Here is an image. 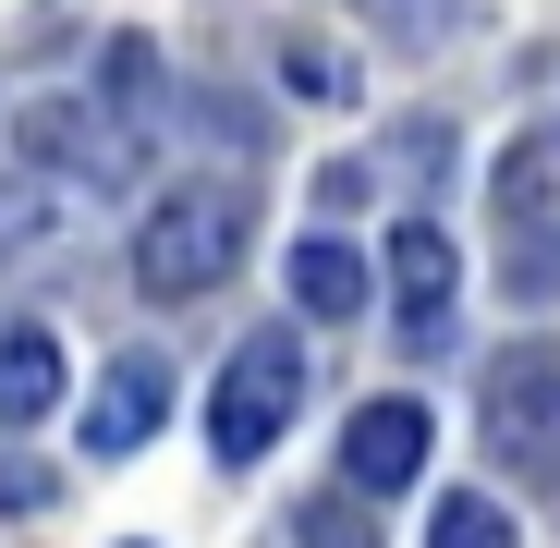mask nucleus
<instances>
[{
    "mask_svg": "<svg viewBox=\"0 0 560 548\" xmlns=\"http://www.w3.org/2000/svg\"><path fill=\"white\" fill-rule=\"evenodd\" d=\"M451 232L439 220H402L390 232V305H402V341H451Z\"/></svg>",
    "mask_w": 560,
    "mask_h": 548,
    "instance_id": "nucleus-6",
    "label": "nucleus"
},
{
    "mask_svg": "<svg viewBox=\"0 0 560 548\" xmlns=\"http://www.w3.org/2000/svg\"><path fill=\"white\" fill-rule=\"evenodd\" d=\"M61 403V341L49 329H0V439H25Z\"/></svg>",
    "mask_w": 560,
    "mask_h": 548,
    "instance_id": "nucleus-8",
    "label": "nucleus"
},
{
    "mask_svg": "<svg viewBox=\"0 0 560 548\" xmlns=\"http://www.w3.org/2000/svg\"><path fill=\"white\" fill-rule=\"evenodd\" d=\"M293 548H378V512H365V488H329L293 512Z\"/></svg>",
    "mask_w": 560,
    "mask_h": 548,
    "instance_id": "nucleus-10",
    "label": "nucleus"
},
{
    "mask_svg": "<svg viewBox=\"0 0 560 548\" xmlns=\"http://www.w3.org/2000/svg\"><path fill=\"white\" fill-rule=\"evenodd\" d=\"M159 415H171V353H110V378L85 390V451H98V464H122V451H147L159 439Z\"/></svg>",
    "mask_w": 560,
    "mask_h": 548,
    "instance_id": "nucleus-5",
    "label": "nucleus"
},
{
    "mask_svg": "<svg viewBox=\"0 0 560 548\" xmlns=\"http://www.w3.org/2000/svg\"><path fill=\"white\" fill-rule=\"evenodd\" d=\"M305 378H317L305 329H244L232 365L208 378V451H220V464H268V439L305 415Z\"/></svg>",
    "mask_w": 560,
    "mask_h": 548,
    "instance_id": "nucleus-2",
    "label": "nucleus"
},
{
    "mask_svg": "<svg viewBox=\"0 0 560 548\" xmlns=\"http://www.w3.org/2000/svg\"><path fill=\"white\" fill-rule=\"evenodd\" d=\"M280 85H293V98H317V110H341V98H353V73H341V49H329V37H280Z\"/></svg>",
    "mask_w": 560,
    "mask_h": 548,
    "instance_id": "nucleus-11",
    "label": "nucleus"
},
{
    "mask_svg": "<svg viewBox=\"0 0 560 548\" xmlns=\"http://www.w3.org/2000/svg\"><path fill=\"white\" fill-rule=\"evenodd\" d=\"M98 98H110V110H147V98H159V49H147V37H110V49H98Z\"/></svg>",
    "mask_w": 560,
    "mask_h": 548,
    "instance_id": "nucleus-12",
    "label": "nucleus"
},
{
    "mask_svg": "<svg viewBox=\"0 0 560 548\" xmlns=\"http://www.w3.org/2000/svg\"><path fill=\"white\" fill-rule=\"evenodd\" d=\"M61 488H49V464H25V451H0V524H37Z\"/></svg>",
    "mask_w": 560,
    "mask_h": 548,
    "instance_id": "nucleus-15",
    "label": "nucleus"
},
{
    "mask_svg": "<svg viewBox=\"0 0 560 548\" xmlns=\"http://www.w3.org/2000/svg\"><path fill=\"white\" fill-rule=\"evenodd\" d=\"M427 451H439V415H427L415 390H378V403H353V415H341V488L390 500V488L427 476Z\"/></svg>",
    "mask_w": 560,
    "mask_h": 548,
    "instance_id": "nucleus-4",
    "label": "nucleus"
},
{
    "mask_svg": "<svg viewBox=\"0 0 560 548\" xmlns=\"http://www.w3.org/2000/svg\"><path fill=\"white\" fill-rule=\"evenodd\" d=\"M488 464H512L524 488H560V341H512L476 390Z\"/></svg>",
    "mask_w": 560,
    "mask_h": 548,
    "instance_id": "nucleus-3",
    "label": "nucleus"
},
{
    "mask_svg": "<svg viewBox=\"0 0 560 548\" xmlns=\"http://www.w3.org/2000/svg\"><path fill=\"white\" fill-rule=\"evenodd\" d=\"M427 548H524V536H512L500 488H451V500L427 512Z\"/></svg>",
    "mask_w": 560,
    "mask_h": 548,
    "instance_id": "nucleus-9",
    "label": "nucleus"
},
{
    "mask_svg": "<svg viewBox=\"0 0 560 548\" xmlns=\"http://www.w3.org/2000/svg\"><path fill=\"white\" fill-rule=\"evenodd\" d=\"M500 232H548V159L536 147L500 159Z\"/></svg>",
    "mask_w": 560,
    "mask_h": 548,
    "instance_id": "nucleus-14",
    "label": "nucleus"
},
{
    "mask_svg": "<svg viewBox=\"0 0 560 548\" xmlns=\"http://www.w3.org/2000/svg\"><path fill=\"white\" fill-rule=\"evenodd\" d=\"M500 293H512V305H560V232H512Z\"/></svg>",
    "mask_w": 560,
    "mask_h": 548,
    "instance_id": "nucleus-13",
    "label": "nucleus"
},
{
    "mask_svg": "<svg viewBox=\"0 0 560 548\" xmlns=\"http://www.w3.org/2000/svg\"><path fill=\"white\" fill-rule=\"evenodd\" d=\"M244 232H256L244 183H171V196L135 220L122 268H135V293H147V305H196V293H220V281H232Z\"/></svg>",
    "mask_w": 560,
    "mask_h": 548,
    "instance_id": "nucleus-1",
    "label": "nucleus"
},
{
    "mask_svg": "<svg viewBox=\"0 0 560 548\" xmlns=\"http://www.w3.org/2000/svg\"><path fill=\"white\" fill-rule=\"evenodd\" d=\"M280 281H293V317H317V329H341V317H365V256L341 244V232H305L293 244V268H280Z\"/></svg>",
    "mask_w": 560,
    "mask_h": 548,
    "instance_id": "nucleus-7",
    "label": "nucleus"
}]
</instances>
